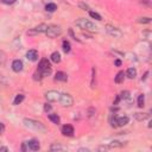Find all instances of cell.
<instances>
[{
  "label": "cell",
  "instance_id": "obj_34",
  "mask_svg": "<svg viewBox=\"0 0 152 152\" xmlns=\"http://www.w3.org/2000/svg\"><path fill=\"white\" fill-rule=\"evenodd\" d=\"M44 110H45V112H49V110H51V106H50L49 103H45V106H44Z\"/></svg>",
  "mask_w": 152,
  "mask_h": 152
},
{
  "label": "cell",
  "instance_id": "obj_19",
  "mask_svg": "<svg viewBox=\"0 0 152 152\" xmlns=\"http://www.w3.org/2000/svg\"><path fill=\"white\" fill-rule=\"evenodd\" d=\"M64 150H65V147L59 145V144H57V142H53L50 146V151H64Z\"/></svg>",
  "mask_w": 152,
  "mask_h": 152
},
{
  "label": "cell",
  "instance_id": "obj_37",
  "mask_svg": "<svg viewBox=\"0 0 152 152\" xmlns=\"http://www.w3.org/2000/svg\"><path fill=\"white\" fill-rule=\"evenodd\" d=\"M0 151H8V148L5 147V146H1V147H0Z\"/></svg>",
  "mask_w": 152,
  "mask_h": 152
},
{
  "label": "cell",
  "instance_id": "obj_11",
  "mask_svg": "<svg viewBox=\"0 0 152 152\" xmlns=\"http://www.w3.org/2000/svg\"><path fill=\"white\" fill-rule=\"evenodd\" d=\"M62 134L65 137H72L74 135V127L71 125H64L62 127Z\"/></svg>",
  "mask_w": 152,
  "mask_h": 152
},
{
  "label": "cell",
  "instance_id": "obj_17",
  "mask_svg": "<svg viewBox=\"0 0 152 152\" xmlns=\"http://www.w3.org/2000/svg\"><path fill=\"white\" fill-rule=\"evenodd\" d=\"M124 80H125V72L124 71H119L116 74V76L114 77L115 83H121V82H124Z\"/></svg>",
  "mask_w": 152,
  "mask_h": 152
},
{
  "label": "cell",
  "instance_id": "obj_31",
  "mask_svg": "<svg viewBox=\"0 0 152 152\" xmlns=\"http://www.w3.org/2000/svg\"><path fill=\"white\" fill-rule=\"evenodd\" d=\"M5 5H13L15 2V0H1Z\"/></svg>",
  "mask_w": 152,
  "mask_h": 152
},
{
  "label": "cell",
  "instance_id": "obj_26",
  "mask_svg": "<svg viewBox=\"0 0 152 152\" xmlns=\"http://www.w3.org/2000/svg\"><path fill=\"white\" fill-rule=\"evenodd\" d=\"M144 103H145V97H144L142 94H140V95L138 96V107L142 108V107H144Z\"/></svg>",
  "mask_w": 152,
  "mask_h": 152
},
{
  "label": "cell",
  "instance_id": "obj_3",
  "mask_svg": "<svg viewBox=\"0 0 152 152\" xmlns=\"http://www.w3.org/2000/svg\"><path fill=\"white\" fill-rule=\"evenodd\" d=\"M43 77L45 76H49L51 74V65H50V62L46 59V58H43L39 64H38V70H37Z\"/></svg>",
  "mask_w": 152,
  "mask_h": 152
},
{
  "label": "cell",
  "instance_id": "obj_28",
  "mask_svg": "<svg viewBox=\"0 0 152 152\" xmlns=\"http://www.w3.org/2000/svg\"><path fill=\"white\" fill-rule=\"evenodd\" d=\"M138 21L141 23V24H150L151 23V18L150 17H142V18H139Z\"/></svg>",
  "mask_w": 152,
  "mask_h": 152
},
{
  "label": "cell",
  "instance_id": "obj_16",
  "mask_svg": "<svg viewBox=\"0 0 152 152\" xmlns=\"http://www.w3.org/2000/svg\"><path fill=\"white\" fill-rule=\"evenodd\" d=\"M134 118L138 120V121H142V120H146L150 118V114H146V113H135L134 114Z\"/></svg>",
  "mask_w": 152,
  "mask_h": 152
},
{
  "label": "cell",
  "instance_id": "obj_35",
  "mask_svg": "<svg viewBox=\"0 0 152 152\" xmlns=\"http://www.w3.org/2000/svg\"><path fill=\"white\" fill-rule=\"evenodd\" d=\"M119 101H120V96H119V95H116V97H115V100H114L113 104H118V103H119Z\"/></svg>",
  "mask_w": 152,
  "mask_h": 152
},
{
  "label": "cell",
  "instance_id": "obj_7",
  "mask_svg": "<svg viewBox=\"0 0 152 152\" xmlns=\"http://www.w3.org/2000/svg\"><path fill=\"white\" fill-rule=\"evenodd\" d=\"M48 28L46 24H39L38 26H34L33 28H30L27 31V36H36V34H40V33H45Z\"/></svg>",
  "mask_w": 152,
  "mask_h": 152
},
{
  "label": "cell",
  "instance_id": "obj_21",
  "mask_svg": "<svg viewBox=\"0 0 152 152\" xmlns=\"http://www.w3.org/2000/svg\"><path fill=\"white\" fill-rule=\"evenodd\" d=\"M62 46H63V51H64L65 53H68V52H70V49H71V45H70V43H69V40H64V42H63V44H62Z\"/></svg>",
  "mask_w": 152,
  "mask_h": 152
},
{
  "label": "cell",
  "instance_id": "obj_20",
  "mask_svg": "<svg viewBox=\"0 0 152 152\" xmlns=\"http://www.w3.org/2000/svg\"><path fill=\"white\" fill-rule=\"evenodd\" d=\"M49 120H51L56 125H58L61 122V119H59V116L57 114H49Z\"/></svg>",
  "mask_w": 152,
  "mask_h": 152
},
{
  "label": "cell",
  "instance_id": "obj_6",
  "mask_svg": "<svg viewBox=\"0 0 152 152\" xmlns=\"http://www.w3.org/2000/svg\"><path fill=\"white\" fill-rule=\"evenodd\" d=\"M45 33L49 38H55L62 33V28H61V26H57V25H50V26H48Z\"/></svg>",
  "mask_w": 152,
  "mask_h": 152
},
{
  "label": "cell",
  "instance_id": "obj_9",
  "mask_svg": "<svg viewBox=\"0 0 152 152\" xmlns=\"http://www.w3.org/2000/svg\"><path fill=\"white\" fill-rule=\"evenodd\" d=\"M59 96H61V93L59 91H56V90H49L48 93H45V99L50 102H56L59 100Z\"/></svg>",
  "mask_w": 152,
  "mask_h": 152
},
{
  "label": "cell",
  "instance_id": "obj_40",
  "mask_svg": "<svg viewBox=\"0 0 152 152\" xmlns=\"http://www.w3.org/2000/svg\"><path fill=\"white\" fill-rule=\"evenodd\" d=\"M80 151H86V152H88L89 150H88V148H80Z\"/></svg>",
  "mask_w": 152,
  "mask_h": 152
},
{
  "label": "cell",
  "instance_id": "obj_38",
  "mask_svg": "<svg viewBox=\"0 0 152 152\" xmlns=\"http://www.w3.org/2000/svg\"><path fill=\"white\" fill-rule=\"evenodd\" d=\"M147 75H148V71H146V72H145V75H144V77H142L141 80H146V77H147Z\"/></svg>",
  "mask_w": 152,
  "mask_h": 152
},
{
  "label": "cell",
  "instance_id": "obj_13",
  "mask_svg": "<svg viewBox=\"0 0 152 152\" xmlns=\"http://www.w3.org/2000/svg\"><path fill=\"white\" fill-rule=\"evenodd\" d=\"M23 62L20 61V59H15V61H13L12 62V69H13V71H15V72H19V71H21L23 70Z\"/></svg>",
  "mask_w": 152,
  "mask_h": 152
},
{
  "label": "cell",
  "instance_id": "obj_24",
  "mask_svg": "<svg viewBox=\"0 0 152 152\" xmlns=\"http://www.w3.org/2000/svg\"><path fill=\"white\" fill-rule=\"evenodd\" d=\"M122 146H125V142H121L118 140H114L109 144V147H122Z\"/></svg>",
  "mask_w": 152,
  "mask_h": 152
},
{
  "label": "cell",
  "instance_id": "obj_33",
  "mask_svg": "<svg viewBox=\"0 0 152 152\" xmlns=\"http://www.w3.org/2000/svg\"><path fill=\"white\" fill-rule=\"evenodd\" d=\"M4 132H5V125H4L2 122H0V135H1Z\"/></svg>",
  "mask_w": 152,
  "mask_h": 152
},
{
  "label": "cell",
  "instance_id": "obj_36",
  "mask_svg": "<svg viewBox=\"0 0 152 152\" xmlns=\"http://www.w3.org/2000/svg\"><path fill=\"white\" fill-rule=\"evenodd\" d=\"M115 65H118V66L121 65V61H120V59H116V61H115Z\"/></svg>",
  "mask_w": 152,
  "mask_h": 152
},
{
  "label": "cell",
  "instance_id": "obj_23",
  "mask_svg": "<svg viewBox=\"0 0 152 152\" xmlns=\"http://www.w3.org/2000/svg\"><path fill=\"white\" fill-rule=\"evenodd\" d=\"M45 10H46L48 12H55V11L57 10V6H56V4L50 2V4H48V5L45 6Z\"/></svg>",
  "mask_w": 152,
  "mask_h": 152
},
{
  "label": "cell",
  "instance_id": "obj_25",
  "mask_svg": "<svg viewBox=\"0 0 152 152\" xmlns=\"http://www.w3.org/2000/svg\"><path fill=\"white\" fill-rule=\"evenodd\" d=\"M119 96H120V100H128V99L131 97V95H129V91H127V90H125V91H121Z\"/></svg>",
  "mask_w": 152,
  "mask_h": 152
},
{
  "label": "cell",
  "instance_id": "obj_29",
  "mask_svg": "<svg viewBox=\"0 0 152 152\" xmlns=\"http://www.w3.org/2000/svg\"><path fill=\"white\" fill-rule=\"evenodd\" d=\"M5 61H6V55H5V52H4V51H1V50H0V65H1V64H4V63H5Z\"/></svg>",
  "mask_w": 152,
  "mask_h": 152
},
{
  "label": "cell",
  "instance_id": "obj_8",
  "mask_svg": "<svg viewBox=\"0 0 152 152\" xmlns=\"http://www.w3.org/2000/svg\"><path fill=\"white\" fill-rule=\"evenodd\" d=\"M106 31H107L108 34H110V36L114 37V38H119V37L122 36V32H121L118 27L112 26V25H106Z\"/></svg>",
  "mask_w": 152,
  "mask_h": 152
},
{
  "label": "cell",
  "instance_id": "obj_5",
  "mask_svg": "<svg viewBox=\"0 0 152 152\" xmlns=\"http://www.w3.org/2000/svg\"><path fill=\"white\" fill-rule=\"evenodd\" d=\"M58 102L63 106V107H71L74 104V99L70 94H65V93H61V96H59V100Z\"/></svg>",
  "mask_w": 152,
  "mask_h": 152
},
{
  "label": "cell",
  "instance_id": "obj_2",
  "mask_svg": "<svg viewBox=\"0 0 152 152\" xmlns=\"http://www.w3.org/2000/svg\"><path fill=\"white\" fill-rule=\"evenodd\" d=\"M75 24H76V26H78V27L82 28V30H87V31H96V30H97V26H96L94 23H91L90 20L84 19V18L77 19V20L75 21Z\"/></svg>",
  "mask_w": 152,
  "mask_h": 152
},
{
  "label": "cell",
  "instance_id": "obj_39",
  "mask_svg": "<svg viewBox=\"0 0 152 152\" xmlns=\"http://www.w3.org/2000/svg\"><path fill=\"white\" fill-rule=\"evenodd\" d=\"M141 2H144V4H146V5H148V4H150V1H148V0H141Z\"/></svg>",
  "mask_w": 152,
  "mask_h": 152
},
{
  "label": "cell",
  "instance_id": "obj_32",
  "mask_svg": "<svg viewBox=\"0 0 152 152\" xmlns=\"http://www.w3.org/2000/svg\"><path fill=\"white\" fill-rule=\"evenodd\" d=\"M78 6H80L81 8H83V10H89L88 5H86V4H83V2H80V4H78Z\"/></svg>",
  "mask_w": 152,
  "mask_h": 152
},
{
  "label": "cell",
  "instance_id": "obj_10",
  "mask_svg": "<svg viewBox=\"0 0 152 152\" xmlns=\"http://www.w3.org/2000/svg\"><path fill=\"white\" fill-rule=\"evenodd\" d=\"M26 146H27V150H31V151H38L40 145H39V141L36 140V139H31L28 141H25Z\"/></svg>",
  "mask_w": 152,
  "mask_h": 152
},
{
  "label": "cell",
  "instance_id": "obj_4",
  "mask_svg": "<svg viewBox=\"0 0 152 152\" xmlns=\"http://www.w3.org/2000/svg\"><path fill=\"white\" fill-rule=\"evenodd\" d=\"M129 121V118L124 115V116H114L112 120H110V125L112 127L116 128V127H122V126H126Z\"/></svg>",
  "mask_w": 152,
  "mask_h": 152
},
{
  "label": "cell",
  "instance_id": "obj_15",
  "mask_svg": "<svg viewBox=\"0 0 152 152\" xmlns=\"http://www.w3.org/2000/svg\"><path fill=\"white\" fill-rule=\"evenodd\" d=\"M128 78H131V80H133L135 76H137V70H135V68H128L127 69V72L125 74Z\"/></svg>",
  "mask_w": 152,
  "mask_h": 152
},
{
  "label": "cell",
  "instance_id": "obj_18",
  "mask_svg": "<svg viewBox=\"0 0 152 152\" xmlns=\"http://www.w3.org/2000/svg\"><path fill=\"white\" fill-rule=\"evenodd\" d=\"M50 58H51V61H52L53 63H59V62H61V55H59V52H57V51L52 52L51 56H50Z\"/></svg>",
  "mask_w": 152,
  "mask_h": 152
},
{
  "label": "cell",
  "instance_id": "obj_1",
  "mask_svg": "<svg viewBox=\"0 0 152 152\" xmlns=\"http://www.w3.org/2000/svg\"><path fill=\"white\" fill-rule=\"evenodd\" d=\"M23 122H24V125L27 128H31V129H34V131L42 132V133H45L46 132V127L40 121H37V120H33V119H24Z\"/></svg>",
  "mask_w": 152,
  "mask_h": 152
},
{
  "label": "cell",
  "instance_id": "obj_27",
  "mask_svg": "<svg viewBox=\"0 0 152 152\" xmlns=\"http://www.w3.org/2000/svg\"><path fill=\"white\" fill-rule=\"evenodd\" d=\"M89 15H90L91 18H94V19H96V20H102V18H101V15H100L99 13H96V12H94V11H89Z\"/></svg>",
  "mask_w": 152,
  "mask_h": 152
},
{
  "label": "cell",
  "instance_id": "obj_12",
  "mask_svg": "<svg viewBox=\"0 0 152 152\" xmlns=\"http://www.w3.org/2000/svg\"><path fill=\"white\" fill-rule=\"evenodd\" d=\"M26 58L31 62H36L38 59V51L37 50H28L26 52Z\"/></svg>",
  "mask_w": 152,
  "mask_h": 152
},
{
  "label": "cell",
  "instance_id": "obj_14",
  "mask_svg": "<svg viewBox=\"0 0 152 152\" xmlns=\"http://www.w3.org/2000/svg\"><path fill=\"white\" fill-rule=\"evenodd\" d=\"M68 80V75L63 71H57L55 75V81H61V82H65Z\"/></svg>",
  "mask_w": 152,
  "mask_h": 152
},
{
  "label": "cell",
  "instance_id": "obj_30",
  "mask_svg": "<svg viewBox=\"0 0 152 152\" xmlns=\"http://www.w3.org/2000/svg\"><path fill=\"white\" fill-rule=\"evenodd\" d=\"M95 87V69H91V88Z\"/></svg>",
  "mask_w": 152,
  "mask_h": 152
},
{
  "label": "cell",
  "instance_id": "obj_22",
  "mask_svg": "<svg viewBox=\"0 0 152 152\" xmlns=\"http://www.w3.org/2000/svg\"><path fill=\"white\" fill-rule=\"evenodd\" d=\"M24 99H25V96L23 95V94H18L17 96H15V99H14V101H13V103L17 106V104H19V103H21L23 101H24Z\"/></svg>",
  "mask_w": 152,
  "mask_h": 152
}]
</instances>
